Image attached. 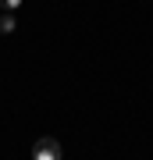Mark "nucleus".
I'll return each mask as SVG.
<instances>
[{
  "mask_svg": "<svg viewBox=\"0 0 153 160\" xmlns=\"http://www.w3.org/2000/svg\"><path fill=\"white\" fill-rule=\"evenodd\" d=\"M61 157H64V149H61V142L50 139V135H43L39 142L32 146V160H61Z\"/></svg>",
  "mask_w": 153,
  "mask_h": 160,
  "instance_id": "1",
  "label": "nucleus"
},
{
  "mask_svg": "<svg viewBox=\"0 0 153 160\" xmlns=\"http://www.w3.org/2000/svg\"><path fill=\"white\" fill-rule=\"evenodd\" d=\"M0 32H4V36H7V32H14V18H11V14L0 18Z\"/></svg>",
  "mask_w": 153,
  "mask_h": 160,
  "instance_id": "2",
  "label": "nucleus"
},
{
  "mask_svg": "<svg viewBox=\"0 0 153 160\" xmlns=\"http://www.w3.org/2000/svg\"><path fill=\"white\" fill-rule=\"evenodd\" d=\"M0 7H4V11H7V14H11V11H14V7H22V0H0Z\"/></svg>",
  "mask_w": 153,
  "mask_h": 160,
  "instance_id": "3",
  "label": "nucleus"
}]
</instances>
